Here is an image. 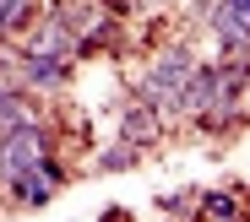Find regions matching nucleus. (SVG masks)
I'll return each instance as SVG.
<instances>
[{
    "label": "nucleus",
    "mask_w": 250,
    "mask_h": 222,
    "mask_svg": "<svg viewBox=\"0 0 250 222\" xmlns=\"http://www.w3.org/2000/svg\"><path fill=\"white\" fill-rule=\"evenodd\" d=\"M196 206V190H174V195H158V211H190Z\"/></svg>",
    "instance_id": "13"
},
{
    "label": "nucleus",
    "mask_w": 250,
    "mask_h": 222,
    "mask_svg": "<svg viewBox=\"0 0 250 222\" xmlns=\"http://www.w3.org/2000/svg\"><path fill=\"white\" fill-rule=\"evenodd\" d=\"M218 103H239V98L223 92V60H196V71H190V81H185V92H180L174 109H180L185 119H196V114L218 109Z\"/></svg>",
    "instance_id": "6"
},
{
    "label": "nucleus",
    "mask_w": 250,
    "mask_h": 222,
    "mask_svg": "<svg viewBox=\"0 0 250 222\" xmlns=\"http://www.w3.org/2000/svg\"><path fill=\"white\" fill-rule=\"evenodd\" d=\"M38 22H44L38 0H0V43H6V38H22V33H33Z\"/></svg>",
    "instance_id": "9"
},
{
    "label": "nucleus",
    "mask_w": 250,
    "mask_h": 222,
    "mask_svg": "<svg viewBox=\"0 0 250 222\" xmlns=\"http://www.w3.org/2000/svg\"><path fill=\"white\" fill-rule=\"evenodd\" d=\"M158 125H163V114H158L147 98H136L131 109L120 114V136H125V141H142V147H147V141L158 136Z\"/></svg>",
    "instance_id": "10"
},
{
    "label": "nucleus",
    "mask_w": 250,
    "mask_h": 222,
    "mask_svg": "<svg viewBox=\"0 0 250 222\" xmlns=\"http://www.w3.org/2000/svg\"><path fill=\"white\" fill-rule=\"evenodd\" d=\"M245 190H196V222H239Z\"/></svg>",
    "instance_id": "8"
},
{
    "label": "nucleus",
    "mask_w": 250,
    "mask_h": 222,
    "mask_svg": "<svg viewBox=\"0 0 250 222\" xmlns=\"http://www.w3.org/2000/svg\"><path fill=\"white\" fill-rule=\"evenodd\" d=\"M49 22H55V27H65V33H71L76 43H87V38H93V33H104V27H109L114 17H104V11L93 6V0H55Z\"/></svg>",
    "instance_id": "7"
},
{
    "label": "nucleus",
    "mask_w": 250,
    "mask_h": 222,
    "mask_svg": "<svg viewBox=\"0 0 250 222\" xmlns=\"http://www.w3.org/2000/svg\"><path fill=\"white\" fill-rule=\"evenodd\" d=\"M65 179H71V173H65V163L49 152V157H38L33 168H22L17 173V179H6V201L17 206V211H33V206H49L60 190H65Z\"/></svg>",
    "instance_id": "2"
},
{
    "label": "nucleus",
    "mask_w": 250,
    "mask_h": 222,
    "mask_svg": "<svg viewBox=\"0 0 250 222\" xmlns=\"http://www.w3.org/2000/svg\"><path fill=\"white\" fill-rule=\"evenodd\" d=\"M17 76H22V87L27 92H65L71 87V76H76V60H65V55H55V49H27L17 55Z\"/></svg>",
    "instance_id": "4"
},
{
    "label": "nucleus",
    "mask_w": 250,
    "mask_h": 222,
    "mask_svg": "<svg viewBox=\"0 0 250 222\" xmlns=\"http://www.w3.org/2000/svg\"><path fill=\"white\" fill-rule=\"evenodd\" d=\"M98 222H131V217H125V211H104Z\"/></svg>",
    "instance_id": "14"
},
{
    "label": "nucleus",
    "mask_w": 250,
    "mask_h": 222,
    "mask_svg": "<svg viewBox=\"0 0 250 222\" xmlns=\"http://www.w3.org/2000/svg\"><path fill=\"white\" fill-rule=\"evenodd\" d=\"M49 152H55L49 130L38 125L33 114H22V119L6 130V136H0V185H6V179H17L22 168H33L38 157H49Z\"/></svg>",
    "instance_id": "3"
},
{
    "label": "nucleus",
    "mask_w": 250,
    "mask_h": 222,
    "mask_svg": "<svg viewBox=\"0 0 250 222\" xmlns=\"http://www.w3.org/2000/svg\"><path fill=\"white\" fill-rule=\"evenodd\" d=\"M136 147H142V141H125V136H120V147H114V152H104V157H98V168H104V173H114V168H131V163L142 157Z\"/></svg>",
    "instance_id": "12"
},
{
    "label": "nucleus",
    "mask_w": 250,
    "mask_h": 222,
    "mask_svg": "<svg viewBox=\"0 0 250 222\" xmlns=\"http://www.w3.org/2000/svg\"><path fill=\"white\" fill-rule=\"evenodd\" d=\"M207 27L223 55H250V0H207Z\"/></svg>",
    "instance_id": "5"
},
{
    "label": "nucleus",
    "mask_w": 250,
    "mask_h": 222,
    "mask_svg": "<svg viewBox=\"0 0 250 222\" xmlns=\"http://www.w3.org/2000/svg\"><path fill=\"white\" fill-rule=\"evenodd\" d=\"M190 71H196V55H190V49H163V55H152V65H147V76H142V87H136V98H147L158 114H180L174 103H180V92H185Z\"/></svg>",
    "instance_id": "1"
},
{
    "label": "nucleus",
    "mask_w": 250,
    "mask_h": 222,
    "mask_svg": "<svg viewBox=\"0 0 250 222\" xmlns=\"http://www.w3.org/2000/svg\"><path fill=\"white\" fill-rule=\"evenodd\" d=\"M245 119V103H218V109H207V114H196L190 125L201 130V136H223V130H234Z\"/></svg>",
    "instance_id": "11"
}]
</instances>
